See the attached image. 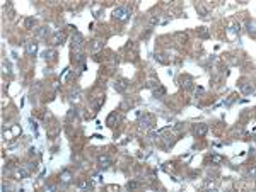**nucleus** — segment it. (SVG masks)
Here are the masks:
<instances>
[{"label": "nucleus", "mask_w": 256, "mask_h": 192, "mask_svg": "<svg viewBox=\"0 0 256 192\" xmlns=\"http://www.w3.org/2000/svg\"><path fill=\"white\" fill-rule=\"evenodd\" d=\"M26 49H28L29 55H34V53L38 51V46H36V43H28V44H26Z\"/></svg>", "instance_id": "11"}, {"label": "nucleus", "mask_w": 256, "mask_h": 192, "mask_svg": "<svg viewBox=\"0 0 256 192\" xmlns=\"http://www.w3.org/2000/svg\"><path fill=\"white\" fill-rule=\"evenodd\" d=\"M126 87H128V80L126 78H120L118 82H114V90H118V92H125Z\"/></svg>", "instance_id": "5"}, {"label": "nucleus", "mask_w": 256, "mask_h": 192, "mask_svg": "<svg viewBox=\"0 0 256 192\" xmlns=\"http://www.w3.org/2000/svg\"><path fill=\"white\" fill-rule=\"evenodd\" d=\"M154 95L156 97H164L166 95V89H164V87H157V89L154 90Z\"/></svg>", "instance_id": "13"}, {"label": "nucleus", "mask_w": 256, "mask_h": 192, "mask_svg": "<svg viewBox=\"0 0 256 192\" xmlns=\"http://www.w3.org/2000/svg\"><path fill=\"white\" fill-rule=\"evenodd\" d=\"M139 187V182H128L126 184V189H137Z\"/></svg>", "instance_id": "16"}, {"label": "nucleus", "mask_w": 256, "mask_h": 192, "mask_svg": "<svg viewBox=\"0 0 256 192\" xmlns=\"http://www.w3.org/2000/svg\"><path fill=\"white\" fill-rule=\"evenodd\" d=\"M179 82H181V87H184V89H191V85H193V78L188 75H183L179 78Z\"/></svg>", "instance_id": "7"}, {"label": "nucleus", "mask_w": 256, "mask_h": 192, "mask_svg": "<svg viewBox=\"0 0 256 192\" xmlns=\"http://www.w3.org/2000/svg\"><path fill=\"white\" fill-rule=\"evenodd\" d=\"M34 26V19H28L26 21V27H33Z\"/></svg>", "instance_id": "17"}, {"label": "nucleus", "mask_w": 256, "mask_h": 192, "mask_svg": "<svg viewBox=\"0 0 256 192\" xmlns=\"http://www.w3.org/2000/svg\"><path fill=\"white\" fill-rule=\"evenodd\" d=\"M72 46L75 49H80L82 48V44H84V38H82V34H79V32H75V36H73V39H72Z\"/></svg>", "instance_id": "4"}, {"label": "nucleus", "mask_w": 256, "mask_h": 192, "mask_svg": "<svg viewBox=\"0 0 256 192\" xmlns=\"http://www.w3.org/2000/svg\"><path fill=\"white\" fill-rule=\"evenodd\" d=\"M120 121H121L120 114H118V112H111L109 117H108V126L114 127V126H118V124H120Z\"/></svg>", "instance_id": "2"}, {"label": "nucleus", "mask_w": 256, "mask_h": 192, "mask_svg": "<svg viewBox=\"0 0 256 192\" xmlns=\"http://www.w3.org/2000/svg\"><path fill=\"white\" fill-rule=\"evenodd\" d=\"M246 27H248V32L251 38H254V21H248L246 22Z\"/></svg>", "instance_id": "10"}, {"label": "nucleus", "mask_w": 256, "mask_h": 192, "mask_svg": "<svg viewBox=\"0 0 256 192\" xmlns=\"http://www.w3.org/2000/svg\"><path fill=\"white\" fill-rule=\"evenodd\" d=\"M241 89H242V92H244V94H253V92H254V90H253V85H242Z\"/></svg>", "instance_id": "15"}, {"label": "nucleus", "mask_w": 256, "mask_h": 192, "mask_svg": "<svg viewBox=\"0 0 256 192\" xmlns=\"http://www.w3.org/2000/svg\"><path fill=\"white\" fill-rule=\"evenodd\" d=\"M196 36H198V38H201V39H207V38H210V32L207 31V27H198L196 29Z\"/></svg>", "instance_id": "9"}, {"label": "nucleus", "mask_w": 256, "mask_h": 192, "mask_svg": "<svg viewBox=\"0 0 256 192\" xmlns=\"http://www.w3.org/2000/svg\"><path fill=\"white\" fill-rule=\"evenodd\" d=\"M99 165H101L103 168H109V167H111L109 157H106V155H101V157H99Z\"/></svg>", "instance_id": "8"}, {"label": "nucleus", "mask_w": 256, "mask_h": 192, "mask_svg": "<svg viewBox=\"0 0 256 192\" xmlns=\"http://www.w3.org/2000/svg\"><path fill=\"white\" fill-rule=\"evenodd\" d=\"M62 182H63V184H68V182H70V172H63V173H62Z\"/></svg>", "instance_id": "14"}, {"label": "nucleus", "mask_w": 256, "mask_h": 192, "mask_svg": "<svg viewBox=\"0 0 256 192\" xmlns=\"http://www.w3.org/2000/svg\"><path fill=\"white\" fill-rule=\"evenodd\" d=\"M140 123H142L143 127H150V126L154 124V117L150 116V114H143L142 119H140Z\"/></svg>", "instance_id": "6"}, {"label": "nucleus", "mask_w": 256, "mask_h": 192, "mask_svg": "<svg viewBox=\"0 0 256 192\" xmlns=\"http://www.w3.org/2000/svg\"><path fill=\"white\" fill-rule=\"evenodd\" d=\"M128 15H130V10H128L126 7H118L113 10V17L116 19V21H126Z\"/></svg>", "instance_id": "1"}, {"label": "nucleus", "mask_w": 256, "mask_h": 192, "mask_svg": "<svg viewBox=\"0 0 256 192\" xmlns=\"http://www.w3.org/2000/svg\"><path fill=\"white\" fill-rule=\"evenodd\" d=\"M212 160H214V161H217V163H220V161H222V158H220V157H217V155H214V157H212Z\"/></svg>", "instance_id": "18"}, {"label": "nucleus", "mask_w": 256, "mask_h": 192, "mask_svg": "<svg viewBox=\"0 0 256 192\" xmlns=\"http://www.w3.org/2000/svg\"><path fill=\"white\" fill-rule=\"evenodd\" d=\"M63 41H65V34H63V32H56L55 34V44H62Z\"/></svg>", "instance_id": "12"}, {"label": "nucleus", "mask_w": 256, "mask_h": 192, "mask_svg": "<svg viewBox=\"0 0 256 192\" xmlns=\"http://www.w3.org/2000/svg\"><path fill=\"white\" fill-rule=\"evenodd\" d=\"M207 131H208L207 124H203V123L195 124V134H196V136H205V134H207Z\"/></svg>", "instance_id": "3"}]
</instances>
